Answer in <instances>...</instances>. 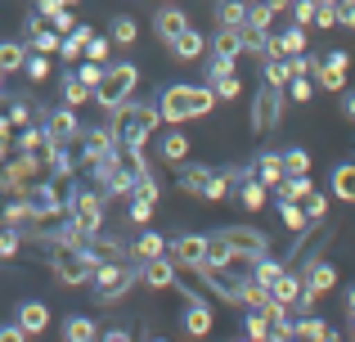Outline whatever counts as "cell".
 Returning <instances> with one entry per match:
<instances>
[{
	"label": "cell",
	"instance_id": "cell-43",
	"mask_svg": "<svg viewBox=\"0 0 355 342\" xmlns=\"http://www.w3.org/2000/svg\"><path fill=\"white\" fill-rule=\"evenodd\" d=\"M342 23V9L333 5V0H320V9H315V27H338Z\"/></svg>",
	"mask_w": 355,
	"mask_h": 342
},
{
	"label": "cell",
	"instance_id": "cell-20",
	"mask_svg": "<svg viewBox=\"0 0 355 342\" xmlns=\"http://www.w3.org/2000/svg\"><path fill=\"white\" fill-rule=\"evenodd\" d=\"M18 325L27 329V338L45 334V329H50V307H45V302H23V307H18Z\"/></svg>",
	"mask_w": 355,
	"mask_h": 342
},
{
	"label": "cell",
	"instance_id": "cell-36",
	"mask_svg": "<svg viewBox=\"0 0 355 342\" xmlns=\"http://www.w3.org/2000/svg\"><path fill=\"white\" fill-rule=\"evenodd\" d=\"M279 50L293 59V54L306 50V27H288V32H279Z\"/></svg>",
	"mask_w": 355,
	"mask_h": 342
},
{
	"label": "cell",
	"instance_id": "cell-12",
	"mask_svg": "<svg viewBox=\"0 0 355 342\" xmlns=\"http://www.w3.org/2000/svg\"><path fill=\"white\" fill-rule=\"evenodd\" d=\"M333 284H338V271H333L329 262L306 266V271H302V302H297V311H311V307H315V298H324Z\"/></svg>",
	"mask_w": 355,
	"mask_h": 342
},
{
	"label": "cell",
	"instance_id": "cell-63",
	"mask_svg": "<svg viewBox=\"0 0 355 342\" xmlns=\"http://www.w3.org/2000/svg\"><path fill=\"white\" fill-rule=\"evenodd\" d=\"M63 5H68V9H72V5H77V0H63Z\"/></svg>",
	"mask_w": 355,
	"mask_h": 342
},
{
	"label": "cell",
	"instance_id": "cell-1",
	"mask_svg": "<svg viewBox=\"0 0 355 342\" xmlns=\"http://www.w3.org/2000/svg\"><path fill=\"white\" fill-rule=\"evenodd\" d=\"M266 234L261 230H243V225H230V230H216V234H207V262H225V266H243V271H252V266L266 257ZM202 262V266H207Z\"/></svg>",
	"mask_w": 355,
	"mask_h": 342
},
{
	"label": "cell",
	"instance_id": "cell-30",
	"mask_svg": "<svg viewBox=\"0 0 355 342\" xmlns=\"http://www.w3.org/2000/svg\"><path fill=\"white\" fill-rule=\"evenodd\" d=\"M288 81H293V59H266V86H279V90H288Z\"/></svg>",
	"mask_w": 355,
	"mask_h": 342
},
{
	"label": "cell",
	"instance_id": "cell-19",
	"mask_svg": "<svg viewBox=\"0 0 355 342\" xmlns=\"http://www.w3.org/2000/svg\"><path fill=\"white\" fill-rule=\"evenodd\" d=\"M162 253H166V234H157V230H144V234L130 243V262L135 266L153 262V257H162Z\"/></svg>",
	"mask_w": 355,
	"mask_h": 342
},
{
	"label": "cell",
	"instance_id": "cell-18",
	"mask_svg": "<svg viewBox=\"0 0 355 342\" xmlns=\"http://www.w3.org/2000/svg\"><path fill=\"white\" fill-rule=\"evenodd\" d=\"M153 27H157V36H162V41H166V45H171V41H175V36H180V32H184V27H189V18H184V14H180V9H175V5H171V0H166V5H162V9H157V14H153Z\"/></svg>",
	"mask_w": 355,
	"mask_h": 342
},
{
	"label": "cell",
	"instance_id": "cell-27",
	"mask_svg": "<svg viewBox=\"0 0 355 342\" xmlns=\"http://www.w3.org/2000/svg\"><path fill=\"white\" fill-rule=\"evenodd\" d=\"M86 99H95V90H90L77 72H68V77H63V104H68V108H81Z\"/></svg>",
	"mask_w": 355,
	"mask_h": 342
},
{
	"label": "cell",
	"instance_id": "cell-5",
	"mask_svg": "<svg viewBox=\"0 0 355 342\" xmlns=\"http://www.w3.org/2000/svg\"><path fill=\"white\" fill-rule=\"evenodd\" d=\"M135 280H139L135 262H99V271L90 275V289H95L99 302H117L135 289Z\"/></svg>",
	"mask_w": 355,
	"mask_h": 342
},
{
	"label": "cell",
	"instance_id": "cell-61",
	"mask_svg": "<svg viewBox=\"0 0 355 342\" xmlns=\"http://www.w3.org/2000/svg\"><path fill=\"white\" fill-rule=\"evenodd\" d=\"M342 23H351V27H355V9H347V18H342Z\"/></svg>",
	"mask_w": 355,
	"mask_h": 342
},
{
	"label": "cell",
	"instance_id": "cell-62",
	"mask_svg": "<svg viewBox=\"0 0 355 342\" xmlns=\"http://www.w3.org/2000/svg\"><path fill=\"white\" fill-rule=\"evenodd\" d=\"M5 77H9V72H5V68H0V90H5Z\"/></svg>",
	"mask_w": 355,
	"mask_h": 342
},
{
	"label": "cell",
	"instance_id": "cell-21",
	"mask_svg": "<svg viewBox=\"0 0 355 342\" xmlns=\"http://www.w3.org/2000/svg\"><path fill=\"white\" fill-rule=\"evenodd\" d=\"M90 36H95V27H90V23H77L68 36H63L59 59H68V63H72V59H86V41H90Z\"/></svg>",
	"mask_w": 355,
	"mask_h": 342
},
{
	"label": "cell",
	"instance_id": "cell-25",
	"mask_svg": "<svg viewBox=\"0 0 355 342\" xmlns=\"http://www.w3.org/2000/svg\"><path fill=\"white\" fill-rule=\"evenodd\" d=\"M311 194H315L311 176H288V180L279 185V203H306Z\"/></svg>",
	"mask_w": 355,
	"mask_h": 342
},
{
	"label": "cell",
	"instance_id": "cell-10",
	"mask_svg": "<svg viewBox=\"0 0 355 342\" xmlns=\"http://www.w3.org/2000/svg\"><path fill=\"white\" fill-rule=\"evenodd\" d=\"M279 117H284V90H279V86H266L257 95V104H252V131H257V135L279 131Z\"/></svg>",
	"mask_w": 355,
	"mask_h": 342
},
{
	"label": "cell",
	"instance_id": "cell-32",
	"mask_svg": "<svg viewBox=\"0 0 355 342\" xmlns=\"http://www.w3.org/2000/svg\"><path fill=\"white\" fill-rule=\"evenodd\" d=\"M239 36H243V50L266 54V41H270V36H266V27H257L252 18H243V23H239Z\"/></svg>",
	"mask_w": 355,
	"mask_h": 342
},
{
	"label": "cell",
	"instance_id": "cell-8",
	"mask_svg": "<svg viewBox=\"0 0 355 342\" xmlns=\"http://www.w3.org/2000/svg\"><path fill=\"white\" fill-rule=\"evenodd\" d=\"M180 189L198 194L207 203H220L230 194V180H225V171H211V167H180Z\"/></svg>",
	"mask_w": 355,
	"mask_h": 342
},
{
	"label": "cell",
	"instance_id": "cell-42",
	"mask_svg": "<svg viewBox=\"0 0 355 342\" xmlns=\"http://www.w3.org/2000/svg\"><path fill=\"white\" fill-rule=\"evenodd\" d=\"M225 77H234V59L216 54V59H211V68H207V86H216V81H225Z\"/></svg>",
	"mask_w": 355,
	"mask_h": 342
},
{
	"label": "cell",
	"instance_id": "cell-48",
	"mask_svg": "<svg viewBox=\"0 0 355 342\" xmlns=\"http://www.w3.org/2000/svg\"><path fill=\"white\" fill-rule=\"evenodd\" d=\"M302 207H306V216H311V221H324V216H329V198H324V194H320V189H315V194H311V198H306V203H302Z\"/></svg>",
	"mask_w": 355,
	"mask_h": 342
},
{
	"label": "cell",
	"instance_id": "cell-17",
	"mask_svg": "<svg viewBox=\"0 0 355 342\" xmlns=\"http://www.w3.org/2000/svg\"><path fill=\"white\" fill-rule=\"evenodd\" d=\"M270 298L279 302V307H288V311H297V302H302V275L297 271H279V280L270 284Z\"/></svg>",
	"mask_w": 355,
	"mask_h": 342
},
{
	"label": "cell",
	"instance_id": "cell-55",
	"mask_svg": "<svg viewBox=\"0 0 355 342\" xmlns=\"http://www.w3.org/2000/svg\"><path fill=\"white\" fill-rule=\"evenodd\" d=\"M63 9H68V5H63V0H36V14H41L45 23H50L54 14H63Z\"/></svg>",
	"mask_w": 355,
	"mask_h": 342
},
{
	"label": "cell",
	"instance_id": "cell-56",
	"mask_svg": "<svg viewBox=\"0 0 355 342\" xmlns=\"http://www.w3.org/2000/svg\"><path fill=\"white\" fill-rule=\"evenodd\" d=\"M9 122H14L18 131H23V126H32V108H27V104H14V108H9Z\"/></svg>",
	"mask_w": 355,
	"mask_h": 342
},
{
	"label": "cell",
	"instance_id": "cell-57",
	"mask_svg": "<svg viewBox=\"0 0 355 342\" xmlns=\"http://www.w3.org/2000/svg\"><path fill=\"white\" fill-rule=\"evenodd\" d=\"M27 329L23 325H0V342H23Z\"/></svg>",
	"mask_w": 355,
	"mask_h": 342
},
{
	"label": "cell",
	"instance_id": "cell-47",
	"mask_svg": "<svg viewBox=\"0 0 355 342\" xmlns=\"http://www.w3.org/2000/svg\"><path fill=\"white\" fill-rule=\"evenodd\" d=\"M306 221H311V216H306L302 203H284V225L288 230H306Z\"/></svg>",
	"mask_w": 355,
	"mask_h": 342
},
{
	"label": "cell",
	"instance_id": "cell-50",
	"mask_svg": "<svg viewBox=\"0 0 355 342\" xmlns=\"http://www.w3.org/2000/svg\"><path fill=\"white\" fill-rule=\"evenodd\" d=\"M248 18H252V23H257V27H270V23H275V9H270V0H257V5H252L248 9Z\"/></svg>",
	"mask_w": 355,
	"mask_h": 342
},
{
	"label": "cell",
	"instance_id": "cell-52",
	"mask_svg": "<svg viewBox=\"0 0 355 342\" xmlns=\"http://www.w3.org/2000/svg\"><path fill=\"white\" fill-rule=\"evenodd\" d=\"M288 95H293L297 104H306V99H311V77H306V72H302V77H293V81H288Z\"/></svg>",
	"mask_w": 355,
	"mask_h": 342
},
{
	"label": "cell",
	"instance_id": "cell-26",
	"mask_svg": "<svg viewBox=\"0 0 355 342\" xmlns=\"http://www.w3.org/2000/svg\"><path fill=\"white\" fill-rule=\"evenodd\" d=\"M184 329H189L193 338H202V334H211V311H207V302H198V298H189V316H184Z\"/></svg>",
	"mask_w": 355,
	"mask_h": 342
},
{
	"label": "cell",
	"instance_id": "cell-35",
	"mask_svg": "<svg viewBox=\"0 0 355 342\" xmlns=\"http://www.w3.org/2000/svg\"><path fill=\"white\" fill-rule=\"evenodd\" d=\"M162 158H166V162H184V158H189V140H184L180 131H171V135L162 140Z\"/></svg>",
	"mask_w": 355,
	"mask_h": 342
},
{
	"label": "cell",
	"instance_id": "cell-15",
	"mask_svg": "<svg viewBox=\"0 0 355 342\" xmlns=\"http://www.w3.org/2000/svg\"><path fill=\"white\" fill-rule=\"evenodd\" d=\"M347 68H351V54L347 50H333L329 59L315 68V81H320L324 90H342V86H347Z\"/></svg>",
	"mask_w": 355,
	"mask_h": 342
},
{
	"label": "cell",
	"instance_id": "cell-41",
	"mask_svg": "<svg viewBox=\"0 0 355 342\" xmlns=\"http://www.w3.org/2000/svg\"><path fill=\"white\" fill-rule=\"evenodd\" d=\"M108 54H113V36H90V41H86V59L108 63Z\"/></svg>",
	"mask_w": 355,
	"mask_h": 342
},
{
	"label": "cell",
	"instance_id": "cell-4",
	"mask_svg": "<svg viewBox=\"0 0 355 342\" xmlns=\"http://www.w3.org/2000/svg\"><path fill=\"white\" fill-rule=\"evenodd\" d=\"M157 122H162V113H157V104H121L113 113V131H117V144L121 149H144L148 135L157 131Z\"/></svg>",
	"mask_w": 355,
	"mask_h": 342
},
{
	"label": "cell",
	"instance_id": "cell-39",
	"mask_svg": "<svg viewBox=\"0 0 355 342\" xmlns=\"http://www.w3.org/2000/svg\"><path fill=\"white\" fill-rule=\"evenodd\" d=\"M63 338H72V342H90V338H99V329L90 325V320H68V325H63Z\"/></svg>",
	"mask_w": 355,
	"mask_h": 342
},
{
	"label": "cell",
	"instance_id": "cell-46",
	"mask_svg": "<svg viewBox=\"0 0 355 342\" xmlns=\"http://www.w3.org/2000/svg\"><path fill=\"white\" fill-rule=\"evenodd\" d=\"M243 18H248V9H243L239 0H225V5H220V27H239Z\"/></svg>",
	"mask_w": 355,
	"mask_h": 342
},
{
	"label": "cell",
	"instance_id": "cell-49",
	"mask_svg": "<svg viewBox=\"0 0 355 342\" xmlns=\"http://www.w3.org/2000/svg\"><path fill=\"white\" fill-rule=\"evenodd\" d=\"M315 9H320V0H293L297 27H311V23H315Z\"/></svg>",
	"mask_w": 355,
	"mask_h": 342
},
{
	"label": "cell",
	"instance_id": "cell-28",
	"mask_svg": "<svg viewBox=\"0 0 355 342\" xmlns=\"http://www.w3.org/2000/svg\"><path fill=\"white\" fill-rule=\"evenodd\" d=\"M333 194H338L342 203H355V162L333 167Z\"/></svg>",
	"mask_w": 355,
	"mask_h": 342
},
{
	"label": "cell",
	"instance_id": "cell-59",
	"mask_svg": "<svg viewBox=\"0 0 355 342\" xmlns=\"http://www.w3.org/2000/svg\"><path fill=\"white\" fill-rule=\"evenodd\" d=\"M333 5L342 9V18H347V9H355V0H333Z\"/></svg>",
	"mask_w": 355,
	"mask_h": 342
},
{
	"label": "cell",
	"instance_id": "cell-44",
	"mask_svg": "<svg viewBox=\"0 0 355 342\" xmlns=\"http://www.w3.org/2000/svg\"><path fill=\"white\" fill-rule=\"evenodd\" d=\"M293 338H333V329L324 325V320H302V325L293 329Z\"/></svg>",
	"mask_w": 355,
	"mask_h": 342
},
{
	"label": "cell",
	"instance_id": "cell-11",
	"mask_svg": "<svg viewBox=\"0 0 355 342\" xmlns=\"http://www.w3.org/2000/svg\"><path fill=\"white\" fill-rule=\"evenodd\" d=\"M198 275L220 293V298H230V302H239L243 284H248V271H243V266H225V262H207Z\"/></svg>",
	"mask_w": 355,
	"mask_h": 342
},
{
	"label": "cell",
	"instance_id": "cell-54",
	"mask_svg": "<svg viewBox=\"0 0 355 342\" xmlns=\"http://www.w3.org/2000/svg\"><path fill=\"white\" fill-rule=\"evenodd\" d=\"M50 27H54L59 36H68L72 27H77V18H72V9H63V14H54V18H50Z\"/></svg>",
	"mask_w": 355,
	"mask_h": 342
},
{
	"label": "cell",
	"instance_id": "cell-45",
	"mask_svg": "<svg viewBox=\"0 0 355 342\" xmlns=\"http://www.w3.org/2000/svg\"><path fill=\"white\" fill-rule=\"evenodd\" d=\"M148 216H153V198L130 194V221H135V225H148Z\"/></svg>",
	"mask_w": 355,
	"mask_h": 342
},
{
	"label": "cell",
	"instance_id": "cell-7",
	"mask_svg": "<svg viewBox=\"0 0 355 342\" xmlns=\"http://www.w3.org/2000/svg\"><path fill=\"white\" fill-rule=\"evenodd\" d=\"M68 221L81 234H99L104 225V189H77L68 198Z\"/></svg>",
	"mask_w": 355,
	"mask_h": 342
},
{
	"label": "cell",
	"instance_id": "cell-9",
	"mask_svg": "<svg viewBox=\"0 0 355 342\" xmlns=\"http://www.w3.org/2000/svg\"><path fill=\"white\" fill-rule=\"evenodd\" d=\"M117 149H121V144H117L113 122H108V126H95V131H81V167H99V162L113 158Z\"/></svg>",
	"mask_w": 355,
	"mask_h": 342
},
{
	"label": "cell",
	"instance_id": "cell-16",
	"mask_svg": "<svg viewBox=\"0 0 355 342\" xmlns=\"http://www.w3.org/2000/svg\"><path fill=\"white\" fill-rule=\"evenodd\" d=\"M175 271H180V266L171 262V253H162V257H153V262L139 266V280H144L148 289H171V284H175Z\"/></svg>",
	"mask_w": 355,
	"mask_h": 342
},
{
	"label": "cell",
	"instance_id": "cell-34",
	"mask_svg": "<svg viewBox=\"0 0 355 342\" xmlns=\"http://www.w3.org/2000/svg\"><path fill=\"white\" fill-rule=\"evenodd\" d=\"M270 298V284H261L257 275H248V284H243V293H239V302L243 307H261V302Z\"/></svg>",
	"mask_w": 355,
	"mask_h": 342
},
{
	"label": "cell",
	"instance_id": "cell-31",
	"mask_svg": "<svg viewBox=\"0 0 355 342\" xmlns=\"http://www.w3.org/2000/svg\"><path fill=\"white\" fill-rule=\"evenodd\" d=\"M211 50L225 54V59H239V54H243V36H239V27H220L216 41H211Z\"/></svg>",
	"mask_w": 355,
	"mask_h": 342
},
{
	"label": "cell",
	"instance_id": "cell-38",
	"mask_svg": "<svg viewBox=\"0 0 355 342\" xmlns=\"http://www.w3.org/2000/svg\"><path fill=\"white\" fill-rule=\"evenodd\" d=\"M284 171L288 176H311V153L306 149H288L284 153Z\"/></svg>",
	"mask_w": 355,
	"mask_h": 342
},
{
	"label": "cell",
	"instance_id": "cell-22",
	"mask_svg": "<svg viewBox=\"0 0 355 342\" xmlns=\"http://www.w3.org/2000/svg\"><path fill=\"white\" fill-rule=\"evenodd\" d=\"M202 50H207V41H202V36L193 32V27H184V32H180V36L171 41V54H175L180 63H193V59H198Z\"/></svg>",
	"mask_w": 355,
	"mask_h": 342
},
{
	"label": "cell",
	"instance_id": "cell-23",
	"mask_svg": "<svg viewBox=\"0 0 355 342\" xmlns=\"http://www.w3.org/2000/svg\"><path fill=\"white\" fill-rule=\"evenodd\" d=\"M257 176H261V185H266V189H279V185L288 180L284 158H279V153H261V158H257Z\"/></svg>",
	"mask_w": 355,
	"mask_h": 342
},
{
	"label": "cell",
	"instance_id": "cell-24",
	"mask_svg": "<svg viewBox=\"0 0 355 342\" xmlns=\"http://www.w3.org/2000/svg\"><path fill=\"white\" fill-rule=\"evenodd\" d=\"M59 45H63V36L54 32L50 23H41L36 32H27V50H36V54H59Z\"/></svg>",
	"mask_w": 355,
	"mask_h": 342
},
{
	"label": "cell",
	"instance_id": "cell-29",
	"mask_svg": "<svg viewBox=\"0 0 355 342\" xmlns=\"http://www.w3.org/2000/svg\"><path fill=\"white\" fill-rule=\"evenodd\" d=\"M27 54H32V50H27V41H0V68L18 72L27 63Z\"/></svg>",
	"mask_w": 355,
	"mask_h": 342
},
{
	"label": "cell",
	"instance_id": "cell-33",
	"mask_svg": "<svg viewBox=\"0 0 355 342\" xmlns=\"http://www.w3.org/2000/svg\"><path fill=\"white\" fill-rule=\"evenodd\" d=\"M266 185H261V176H252V180H243L239 185V198H243V207L248 212H257V207H266Z\"/></svg>",
	"mask_w": 355,
	"mask_h": 342
},
{
	"label": "cell",
	"instance_id": "cell-3",
	"mask_svg": "<svg viewBox=\"0 0 355 342\" xmlns=\"http://www.w3.org/2000/svg\"><path fill=\"white\" fill-rule=\"evenodd\" d=\"M211 108H216V90L211 86H166L162 99H157V113L171 126L189 122V117H207Z\"/></svg>",
	"mask_w": 355,
	"mask_h": 342
},
{
	"label": "cell",
	"instance_id": "cell-40",
	"mask_svg": "<svg viewBox=\"0 0 355 342\" xmlns=\"http://www.w3.org/2000/svg\"><path fill=\"white\" fill-rule=\"evenodd\" d=\"M23 72H27V77H32V81H45V77H50V54H27V63H23Z\"/></svg>",
	"mask_w": 355,
	"mask_h": 342
},
{
	"label": "cell",
	"instance_id": "cell-64",
	"mask_svg": "<svg viewBox=\"0 0 355 342\" xmlns=\"http://www.w3.org/2000/svg\"><path fill=\"white\" fill-rule=\"evenodd\" d=\"M351 325H355V311H351Z\"/></svg>",
	"mask_w": 355,
	"mask_h": 342
},
{
	"label": "cell",
	"instance_id": "cell-13",
	"mask_svg": "<svg viewBox=\"0 0 355 342\" xmlns=\"http://www.w3.org/2000/svg\"><path fill=\"white\" fill-rule=\"evenodd\" d=\"M166 253H171V262L180 271H202V262H207V234H180L166 243Z\"/></svg>",
	"mask_w": 355,
	"mask_h": 342
},
{
	"label": "cell",
	"instance_id": "cell-37",
	"mask_svg": "<svg viewBox=\"0 0 355 342\" xmlns=\"http://www.w3.org/2000/svg\"><path fill=\"white\" fill-rule=\"evenodd\" d=\"M108 36H113V45H130V41H135V18L117 14V18H113V27H108Z\"/></svg>",
	"mask_w": 355,
	"mask_h": 342
},
{
	"label": "cell",
	"instance_id": "cell-6",
	"mask_svg": "<svg viewBox=\"0 0 355 342\" xmlns=\"http://www.w3.org/2000/svg\"><path fill=\"white\" fill-rule=\"evenodd\" d=\"M135 81H139V72L130 68V63H108L104 77H99V86H95V99L108 108V113H117V108L135 95Z\"/></svg>",
	"mask_w": 355,
	"mask_h": 342
},
{
	"label": "cell",
	"instance_id": "cell-60",
	"mask_svg": "<svg viewBox=\"0 0 355 342\" xmlns=\"http://www.w3.org/2000/svg\"><path fill=\"white\" fill-rule=\"evenodd\" d=\"M347 311H355V289H351V293H347Z\"/></svg>",
	"mask_w": 355,
	"mask_h": 342
},
{
	"label": "cell",
	"instance_id": "cell-2",
	"mask_svg": "<svg viewBox=\"0 0 355 342\" xmlns=\"http://www.w3.org/2000/svg\"><path fill=\"white\" fill-rule=\"evenodd\" d=\"M45 262H50V271H54V280L59 284H90V275L99 271V262L90 257V248L86 243H68V239H50L45 243Z\"/></svg>",
	"mask_w": 355,
	"mask_h": 342
},
{
	"label": "cell",
	"instance_id": "cell-58",
	"mask_svg": "<svg viewBox=\"0 0 355 342\" xmlns=\"http://www.w3.org/2000/svg\"><path fill=\"white\" fill-rule=\"evenodd\" d=\"M342 113H347L351 122H355V90H351V95H342Z\"/></svg>",
	"mask_w": 355,
	"mask_h": 342
},
{
	"label": "cell",
	"instance_id": "cell-51",
	"mask_svg": "<svg viewBox=\"0 0 355 342\" xmlns=\"http://www.w3.org/2000/svg\"><path fill=\"white\" fill-rule=\"evenodd\" d=\"M104 68H108V63H95V59H86V63H81V72H77V77L86 81L90 90H95V86H99V77H104Z\"/></svg>",
	"mask_w": 355,
	"mask_h": 342
},
{
	"label": "cell",
	"instance_id": "cell-14",
	"mask_svg": "<svg viewBox=\"0 0 355 342\" xmlns=\"http://www.w3.org/2000/svg\"><path fill=\"white\" fill-rule=\"evenodd\" d=\"M45 135H50L54 144H72L81 140V122H77V108H54V113H45Z\"/></svg>",
	"mask_w": 355,
	"mask_h": 342
},
{
	"label": "cell",
	"instance_id": "cell-53",
	"mask_svg": "<svg viewBox=\"0 0 355 342\" xmlns=\"http://www.w3.org/2000/svg\"><path fill=\"white\" fill-rule=\"evenodd\" d=\"M211 90H216V99H234V95H239V90H243V81H239V72H234V77H225V81H216V86H211Z\"/></svg>",
	"mask_w": 355,
	"mask_h": 342
}]
</instances>
